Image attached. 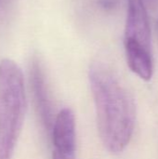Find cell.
I'll return each instance as SVG.
<instances>
[{
	"label": "cell",
	"instance_id": "obj_1",
	"mask_svg": "<svg viewBox=\"0 0 158 159\" xmlns=\"http://www.w3.org/2000/svg\"><path fill=\"white\" fill-rule=\"evenodd\" d=\"M89 82L102 143L111 153H120L129 143L134 131V100L117 75L102 62L91 65Z\"/></svg>",
	"mask_w": 158,
	"mask_h": 159
},
{
	"label": "cell",
	"instance_id": "obj_2",
	"mask_svg": "<svg viewBox=\"0 0 158 159\" xmlns=\"http://www.w3.org/2000/svg\"><path fill=\"white\" fill-rule=\"evenodd\" d=\"M26 114L24 76L18 64L0 61V159H11Z\"/></svg>",
	"mask_w": 158,
	"mask_h": 159
},
{
	"label": "cell",
	"instance_id": "obj_3",
	"mask_svg": "<svg viewBox=\"0 0 158 159\" xmlns=\"http://www.w3.org/2000/svg\"><path fill=\"white\" fill-rule=\"evenodd\" d=\"M124 48L130 70L140 78L150 80L154 73L152 35L143 0H129Z\"/></svg>",
	"mask_w": 158,
	"mask_h": 159
},
{
	"label": "cell",
	"instance_id": "obj_4",
	"mask_svg": "<svg viewBox=\"0 0 158 159\" xmlns=\"http://www.w3.org/2000/svg\"><path fill=\"white\" fill-rule=\"evenodd\" d=\"M30 85L37 114L47 130L53 127V105L50 98L47 77L41 61L34 58L30 64Z\"/></svg>",
	"mask_w": 158,
	"mask_h": 159
},
{
	"label": "cell",
	"instance_id": "obj_5",
	"mask_svg": "<svg viewBox=\"0 0 158 159\" xmlns=\"http://www.w3.org/2000/svg\"><path fill=\"white\" fill-rule=\"evenodd\" d=\"M53 151L74 155L75 150V122L74 113L68 109H62L56 116L52 127Z\"/></svg>",
	"mask_w": 158,
	"mask_h": 159
},
{
	"label": "cell",
	"instance_id": "obj_6",
	"mask_svg": "<svg viewBox=\"0 0 158 159\" xmlns=\"http://www.w3.org/2000/svg\"><path fill=\"white\" fill-rule=\"evenodd\" d=\"M52 159H75L74 155H64L56 151H53L52 154Z\"/></svg>",
	"mask_w": 158,
	"mask_h": 159
},
{
	"label": "cell",
	"instance_id": "obj_7",
	"mask_svg": "<svg viewBox=\"0 0 158 159\" xmlns=\"http://www.w3.org/2000/svg\"><path fill=\"white\" fill-rule=\"evenodd\" d=\"M10 0H0V17L4 14L7 7H8Z\"/></svg>",
	"mask_w": 158,
	"mask_h": 159
}]
</instances>
